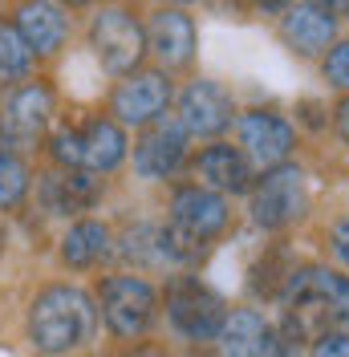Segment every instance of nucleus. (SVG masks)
<instances>
[{
  "label": "nucleus",
  "instance_id": "f257e3e1",
  "mask_svg": "<svg viewBox=\"0 0 349 357\" xmlns=\"http://www.w3.org/2000/svg\"><path fill=\"white\" fill-rule=\"evenodd\" d=\"M284 309V329L292 341L297 337H317L321 333H349V276L329 272V268H292L288 284L281 292Z\"/></svg>",
  "mask_w": 349,
  "mask_h": 357
},
{
  "label": "nucleus",
  "instance_id": "f03ea898",
  "mask_svg": "<svg viewBox=\"0 0 349 357\" xmlns=\"http://www.w3.org/2000/svg\"><path fill=\"white\" fill-rule=\"evenodd\" d=\"M94 333H98L94 296L73 284H53L29 305V341H33V349L49 357L86 349Z\"/></svg>",
  "mask_w": 349,
  "mask_h": 357
},
{
  "label": "nucleus",
  "instance_id": "7ed1b4c3",
  "mask_svg": "<svg viewBox=\"0 0 349 357\" xmlns=\"http://www.w3.org/2000/svg\"><path fill=\"white\" fill-rule=\"evenodd\" d=\"M167 317H171L174 333H183L187 341H216L228 309L216 289L199 284L195 276H179L167 292Z\"/></svg>",
  "mask_w": 349,
  "mask_h": 357
},
{
  "label": "nucleus",
  "instance_id": "20e7f679",
  "mask_svg": "<svg viewBox=\"0 0 349 357\" xmlns=\"http://www.w3.org/2000/svg\"><path fill=\"white\" fill-rule=\"evenodd\" d=\"M305 175L301 167H272L252 191V220L264 231H281L305 215Z\"/></svg>",
  "mask_w": 349,
  "mask_h": 357
},
{
  "label": "nucleus",
  "instance_id": "39448f33",
  "mask_svg": "<svg viewBox=\"0 0 349 357\" xmlns=\"http://www.w3.org/2000/svg\"><path fill=\"white\" fill-rule=\"evenodd\" d=\"M89 41H94L98 61L110 73H131L142 61V53H147V33H142V24L134 21L126 8H102L94 17Z\"/></svg>",
  "mask_w": 349,
  "mask_h": 357
},
{
  "label": "nucleus",
  "instance_id": "423d86ee",
  "mask_svg": "<svg viewBox=\"0 0 349 357\" xmlns=\"http://www.w3.org/2000/svg\"><path fill=\"white\" fill-rule=\"evenodd\" d=\"M158 296L142 276H110L102 284V317L110 333L118 337H142L154 321Z\"/></svg>",
  "mask_w": 349,
  "mask_h": 357
},
{
  "label": "nucleus",
  "instance_id": "0eeeda50",
  "mask_svg": "<svg viewBox=\"0 0 349 357\" xmlns=\"http://www.w3.org/2000/svg\"><path fill=\"white\" fill-rule=\"evenodd\" d=\"M167 102H171V82H167V73L151 69V73L126 77L122 86L114 89L110 114H114L122 126H151V122L163 118Z\"/></svg>",
  "mask_w": 349,
  "mask_h": 357
},
{
  "label": "nucleus",
  "instance_id": "6e6552de",
  "mask_svg": "<svg viewBox=\"0 0 349 357\" xmlns=\"http://www.w3.org/2000/svg\"><path fill=\"white\" fill-rule=\"evenodd\" d=\"M183 155H187V130L179 126V118H158L134 146V171L142 178H167L179 171Z\"/></svg>",
  "mask_w": 349,
  "mask_h": 357
},
{
  "label": "nucleus",
  "instance_id": "1a4fd4ad",
  "mask_svg": "<svg viewBox=\"0 0 349 357\" xmlns=\"http://www.w3.org/2000/svg\"><path fill=\"white\" fill-rule=\"evenodd\" d=\"M49 118H53V89L45 82H29L8 93L0 114V134L8 142H33L49 126Z\"/></svg>",
  "mask_w": 349,
  "mask_h": 357
},
{
  "label": "nucleus",
  "instance_id": "9d476101",
  "mask_svg": "<svg viewBox=\"0 0 349 357\" xmlns=\"http://www.w3.org/2000/svg\"><path fill=\"white\" fill-rule=\"evenodd\" d=\"M240 146L244 158H252L256 167H284L292 151V126L272 110H248L240 118Z\"/></svg>",
  "mask_w": 349,
  "mask_h": 357
},
{
  "label": "nucleus",
  "instance_id": "9b49d317",
  "mask_svg": "<svg viewBox=\"0 0 349 357\" xmlns=\"http://www.w3.org/2000/svg\"><path fill=\"white\" fill-rule=\"evenodd\" d=\"M171 223L179 231H187L191 240L207 244L216 231L228 227V199L207 187H183L171 199Z\"/></svg>",
  "mask_w": 349,
  "mask_h": 357
},
{
  "label": "nucleus",
  "instance_id": "f8f14e48",
  "mask_svg": "<svg viewBox=\"0 0 349 357\" xmlns=\"http://www.w3.org/2000/svg\"><path fill=\"white\" fill-rule=\"evenodd\" d=\"M232 122V98L216 82H191L179 98V126L187 134H219Z\"/></svg>",
  "mask_w": 349,
  "mask_h": 357
},
{
  "label": "nucleus",
  "instance_id": "ddd939ff",
  "mask_svg": "<svg viewBox=\"0 0 349 357\" xmlns=\"http://www.w3.org/2000/svg\"><path fill=\"white\" fill-rule=\"evenodd\" d=\"M147 41H151L163 66H187L195 53V21L183 8H158L151 17Z\"/></svg>",
  "mask_w": 349,
  "mask_h": 357
},
{
  "label": "nucleus",
  "instance_id": "4468645a",
  "mask_svg": "<svg viewBox=\"0 0 349 357\" xmlns=\"http://www.w3.org/2000/svg\"><path fill=\"white\" fill-rule=\"evenodd\" d=\"M337 33V8L333 4H292L284 8V41L297 53H321Z\"/></svg>",
  "mask_w": 349,
  "mask_h": 357
},
{
  "label": "nucleus",
  "instance_id": "2eb2a0df",
  "mask_svg": "<svg viewBox=\"0 0 349 357\" xmlns=\"http://www.w3.org/2000/svg\"><path fill=\"white\" fill-rule=\"evenodd\" d=\"M98 195H102V178L89 171H61L41 178V203L49 215H77L94 207Z\"/></svg>",
  "mask_w": 349,
  "mask_h": 357
},
{
  "label": "nucleus",
  "instance_id": "dca6fc26",
  "mask_svg": "<svg viewBox=\"0 0 349 357\" xmlns=\"http://www.w3.org/2000/svg\"><path fill=\"white\" fill-rule=\"evenodd\" d=\"M268 337L272 329L256 309H232L216 333V349L219 357H260Z\"/></svg>",
  "mask_w": 349,
  "mask_h": 357
},
{
  "label": "nucleus",
  "instance_id": "f3484780",
  "mask_svg": "<svg viewBox=\"0 0 349 357\" xmlns=\"http://www.w3.org/2000/svg\"><path fill=\"white\" fill-rule=\"evenodd\" d=\"M13 29L21 33V41L29 45V53L37 57V53H57L61 49L69 24H66V13L57 4H21Z\"/></svg>",
  "mask_w": 349,
  "mask_h": 357
},
{
  "label": "nucleus",
  "instance_id": "a211bd4d",
  "mask_svg": "<svg viewBox=\"0 0 349 357\" xmlns=\"http://www.w3.org/2000/svg\"><path fill=\"white\" fill-rule=\"evenodd\" d=\"M195 175L207 191H244L248 187V158H244L240 146H228V142H216L207 146L195 162Z\"/></svg>",
  "mask_w": 349,
  "mask_h": 357
},
{
  "label": "nucleus",
  "instance_id": "6ab92c4d",
  "mask_svg": "<svg viewBox=\"0 0 349 357\" xmlns=\"http://www.w3.org/2000/svg\"><path fill=\"white\" fill-rule=\"evenodd\" d=\"M122 158H126V134H122L118 122L98 118V122H89L86 130H82V171L106 175Z\"/></svg>",
  "mask_w": 349,
  "mask_h": 357
},
{
  "label": "nucleus",
  "instance_id": "aec40b11",
  "mask_svg": "<svg viewBox=\"0 0 349 357\" xmlns=\"http://www.w3.org/2000/svg\"><path fill=\"white\" fill-rule=\"evenodd\" d=\"M110 252V227L98 220H82L73 223L66 231V240H61V260L69 268H89L98 264L102 256Z\"/></svg>",
  "mask_w": 349,
  "mask_h": 357
},
{
  "label": "nucleus",
  "instance_id": "412c9836",
  "mask_svg": "<svg viewBox=\"0 0 349 357\" xmlns=\"http://www.w3.org/2000/svg\"><path fill=\"white\" fill-rule=\"evenodd\" d=\"M33 69V53L21 41V33L13 24H0V89H8L13 82H21Z\"/></svg>",
  "mask_w": 349,
  "mask_h": 357
},
{
  "label": "nucleus",
  "instance_id": "4be33fe9",
  "mask_svg": "<svg viewBox=\"0 0 349 357\" xmlns=\"http://www.w3.org/2000/svg\"><path fill=\"white\" fill-rule=\"evenodd\" d=\"M126 260L134 264H163V244H158V223H134L126 227V236H122V248H118Z\"/></svg>",
  "mask_w": 349,
  "mask_h": 357
},
{
  "label": "nucleus",
  "instance_id": "5701e85b",
  "mask_svg": "<svg viewBox=\"0 0 349 357\" xmlns=\"http://www.w3.org/2000/svg\"><path fill=\"white\" fill-rule=\"evenodd\" d=\"M24 191H29V171H24V162L13 158V155H0V207L21 203Z\"/></svg>",
  "mask_w": 349,
  "mask_h": 357
},
{
  "label": "nucleus",
  "instance_id": "b1692460",
  "mask_svg": "<svg viewBox=\"0 0 349 357\" xmlns=\"http://www.w3.org/2000/svg\"><path fill=\"white\" fill-rule=\"evenodd\" d=\"M53 158L66 167V171H82V130H73V126H61V130L53 134Z\"/></svg>",
  "mask_w": 349,
  "mask_h": 357
},
{
  "label": "nucleus",
  "instance_id": "393cba45",
  "mask_svg": "<svg viewBox=\"0 0 349 357\" xmlns=\"http://www.w3.org/2000/svg\"><path fill=\"white\" fill-rule=\"evenodd\" d=\"M325 77L333 82L337 89H349V41L333 45L325 57Z\"/></svg>",
  "mask_w": 349,
  "mask_h": 357
},
{
  "label": "nucleus",
  "instance_id": "a878e982",
  "mask_svg": "<svg viewBox=\"0 0 349 357\" xmlns=\"http://www.w3.org/2000/svg\"><path fill=\"white\" fill-rule=\"evenodd\" d=\"M309 357H349V333H321L313 341V354Z\"/></svg>",
  "mask_w": 349,
  "mask_h": 357
},
{
  "label": "nucleus",
  "instance_id": "bb28decb",
  "mask_svg": "<svg viewBox=\"0 0 349 357\" xmlns=\"http://www.w3.org/2000/svg\"><path fill=\"white\" fill-rule=\"evenodd\" d=\"M329 244H333V256H337V260L349 268V215H341V220L333 223V231H329Z\"/></svg>",
  "mask_w": 349,
  "mask_h": 357
},
{
  "label": "nucleus",
  "instance_id": "cd10ccee",
  "mask_svg": "<svg viewBox=\"0 0 349 357\" xmlns=\"http://www.w3.org/2000/svg\"><path fill=\"white\" fill-rule=\"evenodd\" d=\"M260 357H301V354H297V341H292L288 333H272Z\"/></svg>",
  "mask_w": 349,
  "mask_h": 357
},
{
  "label": "nucleus",
  "instance_id": "c85d7f7f",
  "mask_svg": "<svg viewBox=\"0 0 349 357\" xmlns=\"http://www.w3.org/2000/svg\"><path fill=\"white\" fill-rule=\"evenodd\" d=\"M337 134H341V138L349 142V98L341 102V106H337Z\"/></svg>",
  "mask_w": 349,
  "mask_h": 357
},
{
  "label": "nucleus",
  "instance_id": "c756f323",
  "mask_svg": "<svg viewBox=\"0 0 349 357\" xmlns=\"http://www.w3.org/2000/svg\"><path fill=\"white\" fill-rule=\"evenodd\" d=\"M134 357H167V354H158V349H138Z\"/></svg>",
  "mask_w": 349,
  "mask_h": 357
},
{
  "label": "nucleus",
  "instance_id": "7c9ffc66",
  "mask_svg": "<svg viewBox=\"0 0 349 357\" xmlns=\"http://www.w3.org/2000/svg\"><path fill=\"white\" fill-rule=\"evenodd\" d=\"M4 146H8V138H4V134H0V155H8V151H4Z\"/></svg>",
  "mask_w": 349,
  "mask_h": 357
}]
</instances>
